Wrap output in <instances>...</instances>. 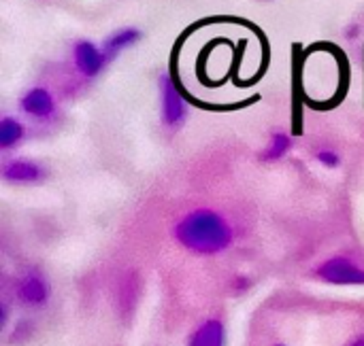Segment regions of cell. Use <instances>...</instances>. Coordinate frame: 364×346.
<instances>
[{
	"mask_svg": "<svg viewBox=\"0 0 364 346\" xmlns=\"http://www.w3.org/2000/svg\"><path fill=\"white\" fill-rule=\"evenodd\" d=\"M345 346H364V334H358V336L352 338Z\"/></svg>",
	"mask_w": 364,
	"mask_h": 346,
	"instance_id": "5bb4252c",
	"label": "cell"
},
{
	"mask_svg": "<svg viewBox=\"0 0 364 346\" xmlns=\"http://www.w3.org/2000/svg\"><path fill=\"white\" fill-rule=\"evenodd\" d=\"M275 346H283V344H275Z\"/></svg>",
	"mask_w": 364,
	"mask_h": 346,
	"instance_id": "9a60e30c",
	"label": "cell"
},
{
	"mask_svg": "<svg viewBox=\"0 0 364 346\" xmlns=\"http://www.w3.org/2000/svg\"><path fill=\"white\" fill-rule=\"evenodd\" d=\"M17 298L23 306L30 308H39L45 306L47 300H50V287H47V281L39 274V272H26L15 287Z\"/></svg>",
	"mask_w": 364,
	"mask_h": 346,
	"instance_id": "277c9868",
	"label": "cell"
},
{
	"mask_svg": "<svg viewBox=\"0 0 364 346\" xmlns=\"http://www.w3.org/2000/svg\"><path fill=\"white\" fill-rule=\"evenodd\" d=\"M160 102H162V121L168 128H179L185 121V105L183 98L177 91L173 79L168 75L160 77Z\"/></svg>",
	"mask_w": 364,
	"mask_h": 346,
	"instance_id": "3957f363",
	"label": "cell"
},
{
	"mask_svg": "<svg viewBox=\"0 0 364 346\" xmlns=\"http://www.w3.org/2000/svg\"><path fill=\"white\" fill-rule=\"evenodd\" d=\"M232 287H234L236 291L247 289V287H250V279H245V277H236V279L232 281Z\"/></svg>",
	"mask_w": 364,
	"mask_h": 346,
	"instance_id": "4fadbf2b",
	"label": "cell"
},
{
	"mask_svg": "<svg viewBox=\"0 0 364 346\" xmlns=\"http://www.w3.org/2000/svg\"><path fill=\"white\" fill-rule=\"evenodd\" d=\"M315 160H318V162H320L322 166H326V168H336L338 164H341V158H338V153L332 151V149H322V151H318Z\"/></svg>",
	"mask_w": 364,
	"mask_h": 346,
	"instance_id": "7c38bea8",
	"label": "cell"
},
{
	"mask_svg": "<svg viewBox=\"0 0 364 346\" xmlns=\"http://www.w3.org/2000/svg\"><path fill=\"white\" fill-rule=\"evenodd\" d=\"M173 234L185 251L196 255L224 253L232 244L230 224L220 213L209 208H199L181 217Z\"/></svg>",
	"mask_w": 364,
	"mask_h": 346,
	"instance_id": "6da1fadb",
	"label": "cell"
},
{
	"mask_svg": "<svg viewBox=\"0 0 364 346\" xmlns=\"http://www.w3.org/2000/svg\"><path fill=\"white\" fill-rule=\"evenodd\" d=\"M290 147H292V140H290L287 134L283 132H275L269 140V144L264 147V153H262V160L266 162H275L279 158H283L287 151H290Z\"/></svg>",
	"mask_w": 364,
	"mask_h": 346,
	"instance_id": "8fae6325",
	"label": "cell"
},
{
	"mask_svg": "<svg viewBox=\"0 0 364 346\" xmlns=\"http://www.w3.org/2000/svg\"><path fill=\"white\" fill-rule=\"evenodd\" d=\"M315 277L330 285H364V268L350 257H330L315 266Z\"/></svg>",
	"mask_w": 364,
	"mask_h": 346,
	"instance_id": "7a4b0ae2",
	"label": "cell"
},
{
	"mask_svg": "<svg viewBox=\"0 0 364 346\" xmlns=\"http://www.w3.org/2000/svg\"><path fill=\"white\" fill-rule=\"evenodd\" d=\"M141 41V30L136 28H121V30H115L113 34H109L103 43V54L109 60H113L115 56H119L121 52H126L132 45H136Z\"/></svg>",
	"mask_w": 364,
	"mask_h": 346,
	"instance_id": "9c48e42d",
	"label": "cell"
},
{
	"mask_svg": "<svg viewBox=\"0 0 364 346\" xmlns=\"http://www.w3.org/2000/svg\"><path fill=\"white\" fill-rule=\"evenodd\" d=\"M23 138V126L13 119V117H3L0 119V147L3 149H11L13 144H17Z\"/></svg>",
	"mask_w": 364,
	"mask_h": 346,
	"instance_id": "30bf717a",
	"label": "cell"
},
{
	"mask_svg": "<svg viewBox=\"0 0 364 346\" xmlns=\"http://www.w3.org/2000/svg\"><path fill=\"white\" fill-rule=\"evenodd\" d=\"M188 346H226V327L220 318H207L190 334Z\"/></svg>",
	"mask_w": 364,
	"mask_h": 346,
	"instance_id": "ba28073f",
	"label": "cell"
},
{
	"mask_svg": "<svg viewBox=\"0 0 364 346\" xmlns=\"http://www.w3.org/2000/svg\"><path fill=\"white\" fill-rule=\"evenodd\" d=\"M21 111L34 117V119H50L56 113V102L54 96L47 91L45 87H32L21 96L19 100Z\"/></svg>",
	"mask_w": 364,
	"mask_h": 346,
	"instance_id": "8992f818",
	"label": "cell"
},
{
	"mask_svg": "<svg viewBox=\"0 0 364 346\" xmlns=\"http://www.w3.org/2000/svg\"><path fill=\"white\" fill-rule=\"evenodd\" d=\"M72 58H75V66L77 70L81 72L83 77L92 79L96 77L99 72L105 68L107 64V58L105 54L101 52L99 47H96L92 41H79L75 45V49H72Z\"/></svg>",
	"mask_w": 364,
	"mask_h": 346,
	"instance_id": "5b68a950",
	"label": "cell"
},
{
	"mask_svg": "<svg viewBox=\"0 0 364 346\" xmlns=\"http://www.w3.org/2000/svg\"><path fill=\"white\" fill-rule=\"evenodd\" d=\"M3 177L9 183L26 185V183H39L45 177V168L32 160H11L3 168Z\"/></svg>",
	"mask_w": 364,
	"mask_h": 346,
	"instance_id": "52a82bcc",
	"label": "cell"
}]
</instances>
